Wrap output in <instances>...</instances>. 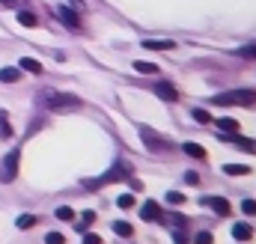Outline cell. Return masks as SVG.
<instances>
[{
	"mask_svg": "<svg viewBox=\"0 0 256 244\" xmlns=\"http://www.w3.org/2000/svg\"><path fill=\"white\" fill-rule=\"evenodd\" d=\"M140 218H143V220H158V218H161V206H158V202H146V206L140 208Z\"/></svg>",
	"mask_w": 256,
	"mask_h": 244,
	"instance_id": "10",
	"label": "cell"
},
{
	"mask_svg": "<svg viewBox=\"0 0 256 244\" xmlns=\"http://www.w3.org/2000/svg\"><path fill=\"white\" fill-rule=\"evenodd\" d=\"M176 244H188V236H185V232H179V236H176Z\"/></svg>",
	"mask_w": 256,
	"mask_h": 244,
	"instance_id": "34",
	"label": "cell"
},
{
	"mask_svg": "<svg viewBox=\"0 0 256 244\" xmlns=\"http://www.w3.org/2000/svg\"><path fill=\"white\" fill-rule=\"evenodd\" d=\"M116 206H120V208H131V206H134V196H131V194H122V196L116 200Z\"/></svg>",
	"mask_w": 256,
	"mask_h": 244,
	"instance_id": "23",
	"label": "cell"
},
{
	"mask_svg": "<svg viewBox=\"0 0 256 244\" xmlns=\"http://www.w3.org/2000/svg\"><path fill=\"white\" fill-rule=\"evenodd\" d=\"M238 57H248V60H256V45H248V48H238Z\"/></svg>",
	"mask_w": 256,
	"mask_h": 244,
	"instance_id": "24",
	"label": "cell"
},
{
	"mask_svg": "<svg viewBox=\"0 0 256 244\" xmlns=\"http://www.w3.org/2000/svg\"><path fill=\"white\" fill-rule=\"evenodd\" d=\"M167 202H173V206H182V202H185V196H182V194H176V190H170V194H167Z\"/></svg>",
	"mask_w": 256,
	"mask_h": 244,
	"instance_id": "29",
	"label": "cell"
},
{
	"mask_svg": "<svg viewBox=\"0 0 256 244\" xmlns=\"http://www.w3.org/2000/svg\"><path fill=\"white\" fill-rule=\"evenodd\" d=\"M143 48H149V51H173L176 42H170V39H143Z\"/></svg>",
	"mask_w": 256,
	"mask_h": 244,
	"instance_id": "9",
	"label": "cell"
},
{
	"mask_svg": "<svg viewBox=\"0 0 256 244\" xmlns=\"http://www.w3.org/2000/svg\"><path fill=\"white\" fill-rule=\"evenodd\" d=\"M18 158H21V152L15 149V152H9L6 158H3V164H0V182H15L18 179Z\"/></svg>",
	"mask_w": 256,
	"mask_h": 244,
	"instance_id": "4",
	"label": "cell"
},
{
	"mask_svg": "<svg viewBox=\"0 0 256 244\" xmlns=\"http://www.w3.org/2000/svg\"><path fill=\"white\" fill-rule=\"evenodd\" d=\"M0 80L3 84H15V80H21V68H0Z\"/></svg>",
	"mask_w": 256,
	"mask_h": 244,
	"instance_id": "14",
	"label": "cell"
},
{
	"mask_svg": "<svg viewBox=\"0 0 256 244\" xmlns=\"http://www.w3.org/2000/svg\"><path fill=\"white\" fill-rule=\"evenodd\" d=\"M250 236H254V230H250L248 224H236V226H232V238H236V242H248Z\"/></svg>",
	"mask_w": 256,
	"mask_h": 244,
	"instance_id": "11",
	"label": "cell"
},
{
	"mask_svg": "<svg viewBox=\"0 0 256 244\" xmlns=\"http://www.w3.org/2000/svg\"><path fill=\"white\" fill-rule=\"evenodd\" d=\"M15 131H12V122H9V114L6 110H0V137H12Z\"/></svg>",
	"mask_w": 256,
	"mask_h": 244,
	"instance_id": "15",
	"label": "cell"
},
{
	"mask_svg": "<svg viewBox=\"0 0 256 244\" xmlns=\"http://www.w3.org/2000/svg\"><path fill=\"white\" fill-rule=\"evenodd\" d=\"M18 68H21V72H33V74H39V72H42V62H36V60H30V57H24V60L18 62Z\"/></svg>",
	"mask_w": 256,
	"mask_h": 244,
	"instance_id": "16",
	"label": "cell"
},
{
	"mask_svg": "<svg viewBox=\"0 0 256 244\" xmlns=\"http://www.w3.org/2000/svg\"><path fill=\"white\" fill-rule=\"evenodd\" d=\"M196 244H212V232H196Z\"/></svg>",
	"mask_w": 256,
	"mask_h": 244,
	"instance_id": "30",
	"label": "cell"
},
{
	"mask_svg": "<svg viewBox=\"0 0 256 244\" xmlns=\"http://www.w3.org/2000/svg\"><path fill=\"white\" fill-rule=\"evenodd\" d=\"M224 173H226V176H248L250 167H248V164H224Z\"/></svg>",
	"mask_w": 256,
	"mask_h": 244,
	"instance_id": "13",
	"label": "cell"
},
{
	"mask_svg": "<svg viewBox=\"0 0 256 244\" xmlns=\"http://www.w3.org/2000/svg\"><path fill=\"white\" fill-rule=\"evenodd\" d=\"M128 176H131V164H126L122 158H116V161H114V167H110L104 176H98V179H86L84 188H86V190H96V188H102V184L122 182V179H128Z\"/></svg>",
	"mask_w": 256,
	"mask_h": 244,
	"instance_id": "1",
	"label": "cell"
},
{
	"mask_svg": "<svg viewBox=\"0 0 256 244\" xmlns=\"http://www.w3.org/2000/svg\"><path fill=\"white\" fill-rule=\"evenodd\" d=\"M218 128H220V131H226V134H232V131H238V122L230 120V116H224V120H218Z\"/></svg>",
	"mask_w": 256,
	"mask_h": 244,
	"instance_id": "19",
	"label": "cell"
},
{
	"mask_svg": "<svg viewBox=\"0 0 256 244\" xmlns=\"http://www.w3.org/2000/svg\"><path fill=\"white\" fill-rule=\"evenodd\" d=\"M140 137H143V143H146L152 152H167V149H173V143H170V140L158 137V134H155V131H149V128H143V131H140Z\"/></svg>",
	"mask_w": 256,
	"mask_h": 244,
	"instance_id": "5",
	"label": "cell"
},
{
	"mask_svg": "<svg viewBox=\"0 0 256 244\" xmlns=\"http://www.w3.org/2000/svg\"><path fill=\"white\" fill-rule=\"evenodd\" d=\"M202 202H206V206H208V208H212L214 214H224V218L230 214V202H226L224 196H206Z\"/></svg>",
	"mask_w": 256,
	"mask_h": 244,
	"instance_id": "8",
	"label": "cell"
},
{
	"mask_svg": "<svg viewBox=\"0 0 256 244\" xmlns=\"http://www.w3.org/2000/svg\"><path fill=\"white\" fill-rule=\"evenodd\" d=\"M57 18L63 21L66 27H72V30H74V27H80V18H78V12H74L72 6H60V9H57Z\"/></svg>",
	"mask_w": 256,
	"mask_h": 244,
	"instance_id": "6",
	"label": "cell"
},
{
	"mask_svg": "<svg viewBox=\"0 0 256 244\" xmlns=\"http://www.w3.org/2000/svg\"><path fill=\"white\" fill-rule=\"evenodd\" d=\"M214 104H238V108H254L256 104V90H230L212 98Z\"/></svg>",
	"mask_w": 256,
	"mask_h": 244,
	"instance_id": "3",
	"label": "cell"
},
{
	"mask_svg": "<svg viewBox=\"0 0 256 244\" xmlns=\"http://www.w3.org/2000/svg\"><path fill=\"white\" fill-rule=\"evenodd\" d=\"M0 3H6V6H24L27 0H0Z\"/></svg>",
	"mask_w": 256,
	"mask_h": 244,
	"instance_id": "33",
	"label": "cell"
},
{
	"mask_svg": "<svg viewBox=\"0 0 256 244\" xmlns=\"http://www.w3.org/2000/svg\"><path fill=\"white\" fill-rule=\"evenodd\" d=\"M134 68H137V72H140V74H155V72H158V66H155V62H134Z\"/></svg>",
	"mask_w": 256,
	"mask_h": 244,
	"instance_id": "21",
	"label": "cell"
},
{
	"mask_svg": "<svg viewBox=\"0 0 256 244\" xmlns=\"http://www.w3.org/2000/svg\"><path fill=\"white\" fill-rule=\"evenodd\" d=\"M155 92H158V98H164V102H176V98H179V92H176V86H173L170 80L155 84Z\"/></svg>",
	"mask_w": 256,
	"mask_h": 244,
	"instance_id": "7",
	"label": "cell"
},
{
	"mask_svg": "<svg viewBox=\"0 0 256 244\" xmlns=\"http://www.w3.org/2000/svg\"><path fill=\"white\" fill-rule=\"evenodd\" d=\"M42 98H45L48 110H60V114H72V110L84 108L80 98H78V96H68V92H54V90H48V92H42Z\"/></svg>",
	"mask_w": 256,
	"mask_h": 244,
	"instance_id": "2",
	"label": "cell"
},
{
	"mask_svg": "<svg viewBox=\"0 0 256 244\" xmlns=\"http://www.w3.org/2000/svg\"><path fill=\"white\" fill-rule=\"evenodd\" d=\"M15 226H18V230H33V226H36V214H18Z\"/></svg>",
	"mask_w": 256,
	"mask_h": 244,
	"instance_id": "18",
	"label": "cell"
},
{
	"mask_svg": "<svg viewBox=\"0 0 256 244\" xmlns=\"http://www.w3.org/2000/svg\"><path fill=\"white\" fill-rule=\"evenodd\" d=\"M92 220H96V212H84V218H80V224H84V226H78V232H80V230H86Z\"/></svg>",
	"mask_w": 256,
	"mask_h": 244,
	"instance_id": "25",
	"label": "cell"
},
{
	"mask_svg": "<svg viewBox=\"0 0 256 244\" xmlns=\"http://www.w3.org/2000/svg\"><path fill=\"white\" fill-rule=\"evenodd\" d=\"M45 244H66V238L60 232H48V236H45Z\"/></svg>",
	"mask_w": 256,
	"mask_h": 244,
	"instance_id": "26",
	"label": "cell"
},
{
	"mask_svg": "<svg viewBox=\"0 0 256 244\" xmlns=\"http://www.w3.org/2000/svg\"><path fill=\"white\" fill-rule=\"evenodd\" d=\"M194 120H196V122H212V114H208V110H200V108H196V110H194Z\"/></svg>",
	"mask_w": 256,
	"mask_h": 244,
	"instance_id": "28",
	"label": "cell"
},
{
	"mask_svg": "<svg viewBox=\"0 0 256 244\" xmlns=\"http://www.w3.org/2000/svg\"><path fill=\"white\" fill-rule=\"evenodd\" d=\"M18 24H21V27H36V24H39V18H36L33 12H27V9H24V12H18Z\"/></svg>",
	"mask_w": 256,
	"mask_h": 244,
	"instance_id": "17",
	"label": "cell"
},
{
	"mask_svg": "<svg viewBox=\"0 0 256 244\" xmlns=\"http://www.w3.org/2000/svg\"><path fill=\"white\" fill-rule=\"evenodd\" d=\"M185 182L188 184H200V176H196V173H185Z\"/></svg>",
	"mask_w": 256,
	"mask_h": 244,
	"instance_id": "32",
	"label": "cell"
},
{
	"mask_svg": "<svg viewBox=\"0 0 256 244\" xmlns=\"http://www.w3.org/2000/svg\"><path fill=\"white\" fill-rule=\"evenodd\" d=\"M114 232H116V236H122V238H131V232H134V230L128 226L126 220H116V224H114Z\"/></svg>",
	"mask_w": 256,
	"mask_h": 244,
	"instance_id": "20",
	"label": "cell"
},
{
	"mask_svg": "<svg viewBox=\"0 0 256 244\" xmlns=\"http://www.w3.org/2000/svg\"><path fill=\"white\" fill-rule=\"evenodd\" d=\"M182 152H185V155H191V158H200V161L206 158V149H202L200 143H182Z\"/></svg>",
	"mask_w": 256,
	"mask_h": 244,
	"instance_id": "12",
	"label": "cell"
},
{
	"mask_svg": "<svg viewBox=\"0 0 256 244\" xmlns=\"http://www.w3.org/2000/svg\"><path fill=\"white\" fill-rule=\"evenodd\" d=\"M242 212H244L248 218H250V214H256V202H254V200H244V202H242Z\"/></svg>",
	"mask_w": 256,
	"mask_h": 244,
	"instance_id": "27",
	"label": "cell"
},
{
	"mask_svg": "<svg viewBox=\"0 0 256 244\" xmlns=\"http://www.w3.org/2000/svg\"><path fill=\"white\" fill-rule=\"evenodd\" d=\"M57 218H60V220H74V212H72L68 206H60V208H57Z\"/></svg>",
	"mask_w": 256,
	"mask_h": 244,
	"instance_id": "22",
	"label": "cell"
},
{
	"mask_svg": "<svg viewBox=\"0 0 256 244\" xmlns=\"http://www.w3.org/2000/svg\"><path fill=\"white\" fill-rule=\"evenodd\" d=\"M84 244H104V242H102L98 236H92V232H86V236H84Z\"/></svg>",
	"mask_w": 256,
	"mask_h": 244,
	"instance_id": "31",
	"label": "cell"
}]
</instances>
